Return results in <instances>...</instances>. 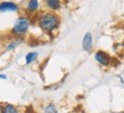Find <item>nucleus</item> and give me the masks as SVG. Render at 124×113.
Instances as JSON below:
<instances>
[{
  "mask_svg": "<svg viewBox=\"0 0 124 113\" xmlns=\"http://www.w3.org/2000/svg\"><path fill=\"white\" fill-rule=\"evenodd\" d=\"M60 19L54 11H46L38 18V26L46 33H53L59 26Z\"/></svg>",
  "mask_w": 124,
  "mask_h": 113,
  "instance_id": "nucleus-1",
  "label": "nucleus"
},
{
  "mask_svg": "<svg viewBox=\"0 0 124 113\" xmlns=\"http://www.w3.org/2000/svg\"><path fill=\"white\" fill-rule=\"evenodd\" d=\"M29 29H30V21H29V18L24 17V16H21V17L16 19L15 24H14V26L11 29V33L14 34L15 37L19 38L25 35L27 33Z\"/></svg>",
  "mask_w": 124,
  "mask_h": 113,
  "instance_id": "nucleus-2",
  "label": "nucleus"
},
{
  "mask_svg": "<svg viewBox=\"0 0 124 113\" xmlns=\"http://www.w3.org/2000/svg\"><path fill=\"white\" fill-rule=\"evenodd\" d=\"M19 7L18 5L13 2V1H4L0 2V11L5 13V11H18Z\"/></svg>",
  "mask_w": 124,
  "mask_h": 113,
  "instance_id": "nucleus-3",
  "label": "nucleus"
},
{
  "mask_svg": "<svg viewBox=\"0 0 124 113\" xmlns=\"http://www.w3.org/2000/svg\"><path fill=\"white\" fill-rule=\"evenodd\" d=\"M94 58H96V61H97L99 64H101V65H108L110 63V56L107 53L102 52V50L97 52L96 55H94Z\"/></svg>",
  "mask_w": 124,
  "mask_h": 113,
  "instance_id": "nucleus-4",
  "label": "nucleus"
},
{
  "mask_svg": "<svg viewBox=\"0 0 124 113\" xmlns=\"http://www.w3.org/2000/svg\"><path fill=\"white\" fill-rule=\"evenodd\" d=\"M82 47L85 52H90L92 49V33L91 32H86L85 35L83 37Z\"/></svg>",
  "mask_w": 124,
  "mask_h": 113,
  "instance_id": "nucleus-5",
  "label": "nucleus"
},
{
  "mask_svg": "<svg viewBox=\"0 0 124 113\" xmlns=\"http://www.w3.org/2000/svg\"><path fill=\"white\" fill-rule=\"evenodd\" d=\"M39 7H40L39 0H29L25 9H26V11L29 14H33V13L39 10Z\"/></svg>",
  "mask_w": 124,
  "mask_h": 113,
  "instance_id": "nucleus-6",
  "label": "nucleus"
},
{
  "mask_svg": "<svg viewBox=\"0 0 124 113\" xmlns=\"http://www.w3.org/2000/svg\"><path fill=\"white\" fill-rule=\"evenodd\" d=\"M46 6L49 10L57 11L60 9L62 4H60V0H46Z\"/></svg>",
  "mask_w": 124,
  "mask_h": 113,
  "instance_id": "nucleus-7",
  "label": "nucleus"
},
{
  "mask_svg": "<svg viewBox=\"0 0 124 113\" xmlns=\"http://www.w3.org/2000/svg\"><path fill=\"white\" fill-rule=\"evenodd\" d=\"M1 113H18V110L16 109L14 105L6 104L1 107Z\"/></svg>",
  "mask_w": 124,
  "mask_h": 113,
  "instance_id": "nucleus-8",
  "label": "nucleus"
},
{
  "mask_svg": "<svg viewBox=\"0 0 124 113\" xmlns=\"http://www.w3.org/2000/svg\"><path fill=\"white\" fill-rule=\"evenodd\" d=\"M38 57H39V53H37V52H31V53H29L26 56H25V62H26V64H31V63H33Z\"/></svg>",
  "mask_w": 124,
  "mask_h": 113,
  "instance_id": "nucleus-9",
  "label": "nucleus"
},
{
  "mask_svg": "<svg viewBox=\"0 0 124 113\" xmlns=\"http://www.w3.org/2000/svg\"><path fill=\"white\" fill-rule=\"evenodd\" d=\"M21 42H22V39H21V38L16 39V40H13V41H10V42H8L7 43L6 49H7V50H14V49H15L16 47L21 43Z\"/></svg>",
  "mask_w": 124,
  "mask_h": 113,
  "instance_id": "nucleus-10",
  "label": "nucleus"
},
{
  "mask_svg": "<svg viewBox=\"0 0 124 113\" xmlns=\"http://www.w3.org/2000/svg\"><path fill=\"white\" fill-rule=\"evenodd\" d=\"M45 113H57L56 106L54 105L53 103H50L45 107Z\"/></svg>",
  "mask_w": 124,
  "mask_h": 113,
  "instance_id": "nucleus-11",
  "label": "nucleus"
},
{
  "mask_svg": "<svg viewBox=\"0 0 124 113\" xmlns=\"http://www.w3.org/2000/svg\"><path fill=\"white\" fill-rule=\"evenodd\" d=\"M0 79H7V75H5V74H0Z\"/></svg>",
  "mask_w": 124,
  "mask_h": 113,
  "instance_id": "nucleus-12",
  "label": "nucleus"
}]
</instances>
